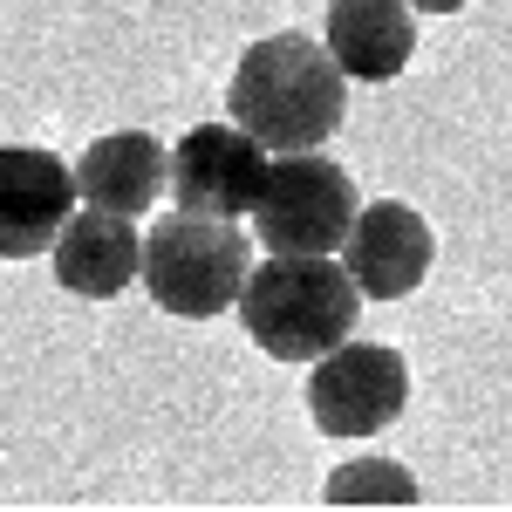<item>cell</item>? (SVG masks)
I'll use <instances>...</instances> for the list:
<instances>
[{
	"label": "cell",
	"instance_id": "1",
	"mask_svg": "<svg viewBox=\"0 0 512 512\" xmlns=\"http://www.w3.org/2000/svg\"><path fill=\"white\" fill-rule=\"evenodd\" d=\"M233 123L260 151H321L349 117V76L308 35H267L233 69Z\"/></svg>",
	"mask_w": 512,
	"mask_h": 512
},
{
	"label": "cell",
	"instance_id": "2",
	"mask_svg": "<svg viewBox=\"0 0 512 512\" xmlns=\"http://www.w3.org/2000/svg\"><path fill=\"white\" fill-rule=\"evenodd\" d=\"M239 328L253 335V349L274 362H315L355 335L362 321V294L342 274L335 253H274L267 267H246L239 280Z\"/></svg>",
	"mask_w": 512,
	"mask_h": 512
},
{
	"label": "cell",
	"instance_id": "3",
	"mask_svg": "<svg viewBox=\"0 0 512 512\" xmlns=\"http://www.w3.org/2000/svg\"><path fill=\"white\" fill-rule=\"evenodd\" d=\"M253 267V239L239 219H198L171 212L137 239V280L151 287L164 315L178 321H212L239 301V280Z\"/></svg>",
	"mask_w": 512,
	"mask_h": 512
},
{
	"label": "cell",
	"instance_id": "4",
	"mask_svg": "<svg viewBox=\"0 0 512 512\" xmlns=\"http://www.w3.org/2000/svg\"><path fill=\"white\" fill-rule=\"evenodd\" d=\"M355 178L321 151H267L260 192L246 205L267 253H342L355 219Z\"/></svg>",
	"mask_w": 512,
	"mask_h": 512
},
{
	"label": "cell",
	"instance_id": "5",
	"mask_svg": "<svg viewBox=\"0 0 512 512\" xmlns=\"http://www.w3.org/2000/svg\"><path fill=\"white\" fill-rule=\"evenodd\" d=\"M410 403V362L390 342H355L342 335L335 349L308 362V417L328 437H376L390 431Z\"/></svg>",
	"mask_w": 512,
	"mask_h": 512
},
{
	"label": "cell",
	"instance_id": "6",
	"mask_svg": "<svg viewBox=\"0 0 512 512\" xmlns=\"http://www.w3.org/2000/svg\"><path fill=\"white\" fill-rule=\"evenodd\" d=\"M260 171H267V151L233 117L198 123L178 137V151H164V192L178 198V212H198V219H246Z\"/></svg>",
	"mask_w": 512,
	"mask_h": 512
},
{
	"label": "cell",
	"instance_id": "7",
	"mask_svg": "<svg viewBox=\"0 0 512 512\" xmlns=\"http://www.w3.org/2000/svg\"><path fill=\"white\" fill-rule=\"evenodd\" d=\"M335 260H342V274L355 280L362 301H403V294L424 287V274L437 260V239L417 205L383 198V205H355L349 239H342Z\"/></svg>",
	"mask_w": 512,
	"mask_h": 512
},
{
	"label": "cell",
	"instance_id": "8",
	"mask_svg": "<svg viewBox=\"0 0 512 512\" xmlns=\"http://www.w3.org/2000/svg\"><path fill=\"white\" fill-rule=\"evenodd\" d=\"M76 205L69 164L41 144H0V260H35L48 253L55 226Z\"/></svg>",
	"mask_w": 512,
	"mask_h": 512
},
{
	"label": "cell",
	"instance_id": "9",
	"mask_svg": "<svg viewBox=\"0 0 512 512\" xmlns=\"http://www.w3.org/2000/svg\"><path fill=\"white\" fill-rule=\"evenodd\" d=\"M55 253V280L76 301H117L137 280V219L103 212V205H69V219L48 239Z\"/></svg>",
	"mask_w": 512,
	"mask_h": 512
},
{
	"label": "cell",
	"instance_id": "10",
	"mask_svg": "<svg viewBox=\"0 0 512 512\" xmlns=\"http://www.w3.org/2000/svg\"><path fill=\"white\" fill-rule=\"evenodd\" d=\"M321 48L349 82H390L417 55V14L410 0H335Z\"/></svg>",
	"mask_w": 512,
	"mask_h": 512
},
{
	"label": "cell",
	"instance_id": "11",
	"mask_svg": "<svg viewBox=\"0 0 512 512\" xmlns=\"http://www.w3.org/2000/svg\"><path fill=\"white\" fill-rule=\"evenodd\" d=\"M76 205H103V212H151L164 198V144L151 130H110L76 158Z\"/></svg>",
	"mask_w": 512,
	"mask_h": 512
},
{
	"label": "cell",
	"instance_id": "12",
	"mask_svg": "<svg viewBox=\"0 0 512 512\" xmlns=\"http://www.w3.org/2000/svg\"><path fill=\"white\" fill-rule=\"evenodd\" d=\"M328 506H417V472L396 458H349L321 485Z\"/></svg>",
	"mask_w": 512,
	"mask_h": 512
},
{
	"label": "cell",
	"instance_id": "13",
	"mask_svg": "<svg viewBox=\"0 0 512 512\" xmlns=\"http://www.w3.org/2000/svg\"><path fill=\"white\" fill-rule=\"evenodd\" d=\"M410 7H424V14H458V7H472V0H410Z\"/></svg>",
	"mask_w": 512,
	"mask_h": 512
}]
</instances>
